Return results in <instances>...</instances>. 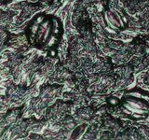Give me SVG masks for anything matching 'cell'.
<instances>
[{"label":"cell","instance_id":"1","mask_svg":"<svg viewBox=\"0 0 149 140\" xmlns=\"http://www.w3.org/2000/svg\"><path fill=\"white\" fill-rule=\"evenodd\" d=\"M121 107L124 113L130 118L146 119L149 115V96L139 91L130 92L123 98Z\"/></svg>","mask_w":149,"mask_h":140},{"label":"cell","instance_id":"3","mask_svg":"<svg viewBox=\"0 0 149 140\" xmlns=\"http://www.w3.org/2000/svg\"><path fill=\"white\" fill-rule=\"evenodd\" d=\"M104 19L108 28L116 32L120 31L125 25L120 14L115 9H108V10L104 11Z\"/></svg>","mask_w":149,"mask_h":140},{"label":"cell","instance_id":"2","mask_svg":"<svg viewBox=\"0 0 149 140\" xmlns=\"http://www.w3.org/2000/svg\"><path fill=\"white\" fill-rule=\"evenodd\" d=\"M59 24L56 20L50 21L49 19H42L33 28V34L35 35V40L38 45L51 46L55 40H57L59 34Z\"/></svg>","mask_w":149,"mask_h":140}]
</instances>
